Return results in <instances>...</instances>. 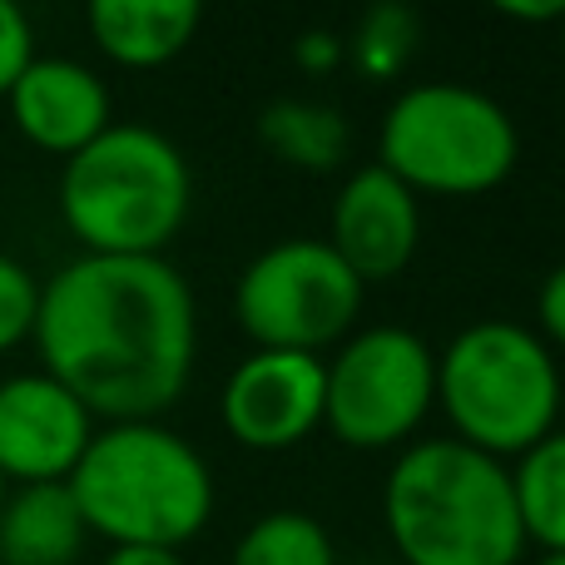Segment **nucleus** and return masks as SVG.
<instances>
[{"label":"nucleus","instance_id":"22","mask_svg":"<svg viewBox=\"0 0 565 565\" xmlns=\"http://www.w3.org/2000/svg\"><path fill=\"white\" fill-rule=\"evenodd\" d=\"M338 55H342V45H338L332 35H322V30H312V35L298 40V65H308V70L338 65Z\"/></svg>","mask_w":565,"mask_h":565},{"label":"nucleus","instance_id":"21","mask_svg":"<svg viewBox=\"0 0 565 565\" xmlns=\"http://www.w3.org/2000/svg\"><path fill=\"white\" fill-rule=\"evenodd\" d=\"M536 318H541V332H546L551 342H561V348H565V264L551 268L546 282H541V292H536Z\"/></svg>","mask_w":565,"mask_h":565},{"label":"nucleus","instance_id":"20","mask_svg":"<svg viewBox=\"0 0 565 565\" xmlns=\"http://www.w3.org/2000/svg\"><path fill=\"white\" fill-rule=\"evenodd\" d=\"M35 60V35H30V20L15 0H0V99L10 95L25 65Z\"/></svg>","mask_w":565,"mask_h":565},{"label":"nucleus","instance_id":"19","mask_svg":"<svg viewBox=\"0 0 565 565\" xmlns=\"http://www.w3.org/2000/svg\"><path fill=\"white\" fill-rule=\"evenodd\" d=\"M40 312V282L20 258L0 254V352L20 348L35 332Z\"/></svg>","mask_w":565,"mask_h":565},{"label":"nucleus","instance_id":"15","mask_svg":"<svg viewBox=\"0 0 565 565\" xmlns=\"http://www.w3.org/2000/svg\"><path fill=\"white\" fill-rule=\"evenodd\" d=\"M511 487H516L526 541H541L551 556H565V431H551L521 457Z\"/></svg>","mask_w":565,"mask_h":565},{"label":"nucleus","instance_id":"14","mask_svg":"<svg viewBox=\"0 0 565 565\" xmlns=\"http://www.w3.org/2000/svg\"><path fill=\"white\" fill-rule=\"evenodd\" d=\"M85 536L65 481L15 487L0 501V565H75Z\"/></svg>","mask_w":565,"mask_h":565},{"label":"nucleus","instance_id":"11","mask_svg":"<svg viewBox=\"0 0 565 565\" xmlns=\"http://www.w3.org/2000/svg\"><path fill=\"white\" fill-rule=\"evenodd\" d=\"M422 238L417 194L387 174L382 164H367L342 184L332 204V238L328 248L358 274V282H387L412 264Z\"/></svg>","mask_w":565,"mask_h":565},{"label":"nucleus","instance_id":"2","mask_svg":"<svg viewBox=\"0 0 565 565\" xmlns=\"http://www.w3.org/2000/svg\"><path fill=\"white\" fill-rule=\"evenodd\" d=\"M382 511L407 565H516L526 551L511 471L467 441H417L402 451Z\"/></svg>","mask_w":565,"mask_h":565},{"label":"nucleus","instance_id":"25","mask_svg":"<svg viewBox=\"0 0 565 565\" xmlns=\"http://www.w3.org/2000/svg\"><path fill=\"white\" fill-rule=\"evenodd\" d=\"M541 565H565V556H546V561H541Z\"/></svg>","mask_w":565,"mask_h":565},{"label":"nucleus","instance_id":"9","mask_svg":"<svg viewBox=\"0 0 565 565\" xmlns=\"http://www.w3.org/2000/svg\"><path fill=\"white\" fill-rule=\"evenodd\" d=\"M95 417L45 372H20L0 382V481L50 487L79 467Z\"/></svg>","mask_w":565,"mask_h":565},{"label":"nucleus","instance_id":"10","mask_svg":"<svg viewBox=\"0 0 565 565\" xmlns=\"http://www.w3.org/2000/svg\"><path fill=\"white\" fill-rule=\"evenodd\" d=\"M328 362L312 352H264L244 358L224 387V427L238 447L288 451L322 422Z\"/></svg>","mask_w":565,"mask_h":565},{"label":"nucleus","instance_id":"23","mask_svg":"<svg viewBox=\"0 0 565 565\" xmlns=\"http://www.w3.org/2000/svg\"><path fill=\"white\" fill-rule=\"evenodd\" d=\"M105 565H184V561H179V551H159V546H115Z\"/></svg>","mask_w":565,"mask_h":565},{"label":"nucleus","instance_id":"4","mask_svg":"<svg viewBox=\"0 0 565 565\" xmlns=\"http://www.w3.org/2000/svg\"><path fill=\"white\" fill-rule=\"evenodd\" d=\"M194 179L174 139L145 125H109L95 145L65 159L60 218L105 258H159L184 228Z\"/></svg>","mask_w":565,"mask_h":565},{"label":"nucleus","instance_id":"27","mask_svg":"<svg viewBox=\"0 0 565 565\" xmlns=\"http://www.w3.org/2000/svg\"><path fill=\"white\" fill-rule=\"evenodd\" d=\"M0 501H6V481H0Z\"/></svg>","mask_w":565,"mask_h":565},{"label":"nucleus","instance_id":"13","mask_svg":"<svg viewBox=\"0 0 565 565\" xmlns=\"http://www.w3.org/2000/svg\"><path fill=\"white\" fill-rule=\"evenodd\" d=\"M85 20L95 45L115 65L159 70L174 55H184L204 10H199V0H95Z\"/></svg>","mask_w":565,"mask_h":565},{"label":"nucleus","instance_id":"8","mask_svg":"<svg viewBox=\"0 0 565 565\" xmlns=\"http://www.w3.org/2000/svg\"><path fill=\"white\" fill-rule=\"evenodd\" d=\"M437 402V358L407 328H367L328 362L322 422L358 451L397 447Z\"/></svg>","mask_w":565,"mask_h":565},{"label":"nucleus","instance_id":"24","mask_svg":"<svg viewBox=\"0 0 565 565\" xmlns=\"http://www.w3.org/2000/svg\"><path fill=\"white\" fill-rule=\"evenodd\" d=\"M501 15L511 20H565V0H546V6H516V0H501Z\"/></svg>","mask_w":565,"mask_h":565},{"label":"nucleus","instance_id":"26","mask_svg":"<svg viewBox=\"0 0 565 565\" xmlns=\"http://www.w3.org/2000/svg\"><path fill=\"white\" fill-rule=\"evenodd\" d=\"M561 55H565V20H561Z\"/></svg>","mask_w":565,"mask_h":565},{"label":"nucleus","instance_id":"12","mask_svg":"<svg viewBox=\"0 0 565 565\" xmlns=\"http://www.w3.org/2000/svg\"><path fill=\"white\" fill-rule=\"evenodd\" d=\"M6 99L20 135L60 159H75L109 129V89L79 60H30Z\"/></svg>","mask_w":565,"mask_h":565},{"label":"nucleus","instance_id":"7","mask_svg":"<svg viewBox=\"0 0 565 565\" xmlns=\"http://www.w3.org/2000/svg\"><path fill=\"white\" fill-rule=\"evenodd\" d=\"M238 328L264 352H312L342 338L362 312V282L318 238L274 244L234 288Z\"/></svg>","mask_w":565,"mask_h":565},{"label":"nucleus","instance_id":"17","mask_svg":"<svg viewBox=\"0 0 565 565\" xmlns=\"http://www.w3.org/2000/svg\"><path fill=\"white\" fill-rule=\"evenodd\" d=\"M234 565H338L328 531L302 511H274L254 521L234 551Z\"/></svg>","mask_w":565,"mask_h":565},{"label":"nucleus","instance_id":"3","mask_svg":"<svg viewBox=\"0 0 565 565\" xmlns=\"http://www.w3.org/2000/svg\"><path fill=\"white\" fill-rule=\"evenodd\" d=\"M65 487L85 531H99L115 546L179 551L214 511L204 457L154 422H115L95 431Z\"/></svg>","mask_w":565,"mask_h":565},{"label":"nucleus","instance_id":"5","mask_svg":"<svg viewBox=\"0 0 565 565\" xmlns=\"http://www.w3.org/2000/svg\"><path fill=\"white\" fill-rule=\"evenodd\" d=\"M437 402L457 441L487 457H526L556 431L561 372L551 348L521 322H477L437 362Z\"/></svg>","mask_w":565,"mask_h":565},{"label":"nucleus","instance_id":"16","mask_svg":"<svg viewBox=\"0 0 565 565\" xmlns=\"http://www.w3.org/2000/svg\"><path fill=\"white\" fill-rule=\"evenodd\" d=\"M258 135L274 149L278 159L302 169H332L348 145V125H342L338 109L308 105V99H278V105L264 109L258 119Z\"/></svg>","mask_w":565,"mask_h":565},{"label":"nucleus","instance_id":"18","mask_svg":"<svg viewBox=\"0 0 565 565\" xmlns=\"http://www.w3.org/2000/svg\"><path fill=\"white\" fill-rule=\"evenodd\" d=\"M417 50V15L407 6H377L362 15L358 30V65L367 75H397Z\"/></svg>","mask_w":565,"mask_h":565},{"label":"nucleus","instance_id":"6","mask_svg":"<svg viewBox=\"0 0 565 565\" xmlns=\"http://www.w3.org/2000/svg\"><path fill=\"white\" fill-rule=\"evenodd\" d=\"M521 135L491 95L467 85H412L382 119V169L412 194L471 199L507 184Z\"/></svg>","mask_w":565,"mask_h":565},{"label":"nucleus","instance_id":"1","mask_svg":"<svg viewBox=\"0 0 565 565\" xmlns=\"http://www.w3.org/2000/svg\"><path fill=\"white\" fill-rule=\"evenodd\" d=\"M35 348L89 417L149 422L189 387L199 348L194 292L164 258L85 254L40 282Z\"/></svg>","mask_w":565,"mask_h":565}]
</instances>
